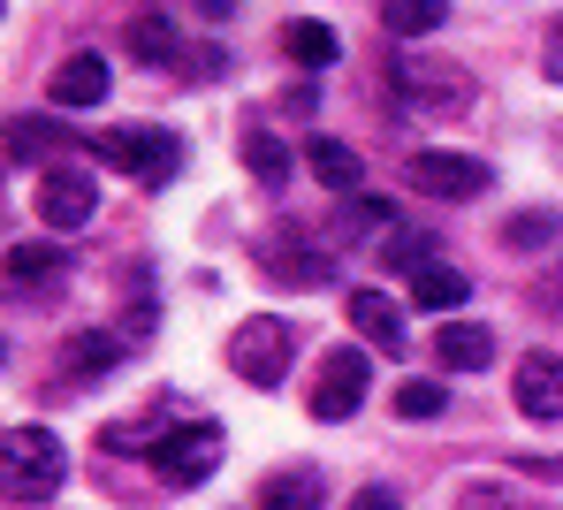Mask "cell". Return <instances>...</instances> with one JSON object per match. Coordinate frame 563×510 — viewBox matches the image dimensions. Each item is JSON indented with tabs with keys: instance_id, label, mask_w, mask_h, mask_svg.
Instances as JSON below:
<instances>
[{
	"instance_id": "obj_1",
	"label": "cell",
	"mask_w": 563,
	"mask_h": 510,
	"mask_svg": "<svg viewBox=\"0 0 563 510\" xmlns=\"http://www.w3.org/2000/svg\"><path fill=\"white\" fill-rule=\"evenodd\" d=\"M62 480H69V457L46 426H8L0 434V496L8 503H46V496H62Z\"/></svg>"
},
{
	"instance_id": "obj_2",
	"label": "cell",
	"mask_w": 563,
	"mask_h": 510,
	"mask_svg": "<svg viewBox=\"0 0 563 510\" xmlns=\"http://www.w3.org/2000/svg\"><path fill=\"white\" fill-rule=\"evenodd\" d=\"M85 153H99L114 176L145 184V191H161V184L184 168V137H176V130H161V122H122V130H99Z\"/></svg>"
},
{
	"instance_id": "obj_3",
	"label": "cell",
	"mask_w": 563,
	"mask_h": 510,
	"mask_svg": "<svg viewBox=\"0 0 563 510\" xmlns=\"http://www.w3.org/2000/svg\"><path fill=\"white\" fill-rule=\"evenodd\" d=\"M289 358H297V328H289V320H275V312L236 320V335H229V374H236V381L282 389V381H289Z\"/></svg>"
},
{
	"instance_id": "obj_4",
	"label": "cell",
	"mask_w": 563,
	"mask_h": 510,
	"mask_svg": "<svg viewBox=\"0 0 563 510\" xmlns=\"http://www.w3.org/2000/svg\"><path fill=\"white\" fill-rule=\"evenodd\" d=\"M130 54H137L145 69H176V77H190V85H206V77H221V69H229V54H221V46H190L184 31H176L168 15H153V8H137V15H130Z\"/></svg>"
},
{
	"instance_id": "obj_5",
	"label": "cell",
	"mask_w": 563,
	"mask_h": 510,
	"mask_svg": "<svg viewBox=\"0 0 563 510\" xmlns=\"http://www.w3.org/2000/svg\"><path fill=\"white\" fill-rule=\"evenodd\" d=\"M396 92L411 114H427V122H450V114H465L472 100V77L457 62H434V54H396Z\"/></svg>"
},
{
	"instance_id": "obj_6",
	"label": "cell",
	"mask_w": 563,
	"mask_h": 510,
	"mask_svg": "<svg viewBox=\"0 0 563 510\" xmlns=\"http://www.w3.org/2000/svg\"><path fill=\"white\" fill-rule=\"evenodd\" d=\"M221 426L213 419H184V426H168L161 442H153V473L168 480V488H198V480H213V465H221Z\"/></svg>"
},
{
	"instance_id": "obj_7",
	"label": "cell",
	"mask_w": 563,
	"mask_h": 510,
	"mask_svg": "<svg viewBox=\"0 0 563 510\" xmlns=\"http://www.w3.org/2000/svg\"><path fill=\"white\" fill-rule=\"evenodd\" d=\"M366 381H374V358H366V351H351V343H335V351L320 358V374H312V397H305V404H312V419H328V426H335V419H351V411L366 404Z\"/></svg>"
},
{
	"instance_id": "obj_8",
	"label": "cell",
	"mask_w": 563,
	"mask_h": 510,
	"mask_svg": "<svg viewBox=\"0 0 563 510\" xmlns=\"http://www.w3.org/2000/svg\"><path fill=\"white\" fill-rule=\"evenodd\" d=\"M404 184L427 199H479L495 184V168L479 153H404Z\"/></svg>"
},
{
	"instance_id": "obj_9",
	"label": "cell",
	"mask_w": 563,
	"mask_h": 510,
	"mask_svg": "<svg viewBox=\"0 0 563 510\" xmlns=\"http://www.w3.org/2000/svg\"><path fill=\"white\" fill-rule=\"evenodd\" d=\"M0 282H8V298H62V282H69V252L62 244H15L8 259H0Z\"/></svg>"
},
{
	"instance_id": "obj_10",
	"label": "cell",
	"mask_w": 563,
	"mask_h": 510,
	"mask_svg": "<svg viewBox=\"0 0 563 510\" xmlns=\"http://www.w3.org/2000/svg\"><path fill=\"white\" fill-rule=\"evenodd\" d=\"M92 213H99L92 176H77V168H46V176H38V221H46L54 236H77Z\"/></svg>"
},
{
	"instance_id": "obj_11",
	"label": "cell",
	"mask_w": 563,
	"mask_h": 510,
	"mask_svg": "<svg viewBox=\"0 0 563 510\" xmlns=\"http://www.w3.org/2000/svg\"><path fill=\"white\" fill-rule=\"evenodd\" d=\"M190 411L176 397H161V404H145L137 419H114V426H99V450H114V457H153V442L168 434V426H184Z\"/></svg>"
},
{
	"instance_id": "obj_12",
	"label": "cell",
	"mask_w": 563,
	"mask_h": 510,
	"mask_svg": "<svg viewBox=\"0 0 563 510\" xmlns=\"http://www.w3.org/2000/svg\"><path fill=\"white\" fill-rule=\"evenodd\" d=\"M107 92H114V77H107V54H92V46H77V54L54 69V85H46L54 107H99Z\"/></svg>"
},
{
	"instance_id": "obj_13",
	"label": "cell",
	"mask_w": 563,
	"mask_h": 510,
	"mask_svg": "<svg viewBox=\"0 0 563 510\" xmlns=\"http://www.w3.org/2000/svg\"><path fill=\"white\" fill-rule=\"evenodd\" d=\"M130 351H137V343H130L122 328H85V335L62 343V374H69V381H92V374H114Z\"/></svg>"
},
{
	"instance_id": "obj_14",
	"label": "cell",
	"mask_w": 563,
	"mask_h": 510,
	"mask_svg": "<svg viewBox=\"0 0 563 510\" xmlns=\"http://www.w3.org/2000/svg\"><path fill=\"white\" fill-rule=\"evenodd\" d=\"M518 411L526 419H563V358L556 351H526V366H518Z\"/></svg>"
},
{
	"instance_id": "obj_15",
	"label": "cell",
	"mask_w": 563,
	"mask_h": 510,
	"mask_svg": "<svg viewBox=\"0 0 563 510\" xmlns=\"http://www.w3.org/2000/svg\"><path fill=\"white\" fill-rule=\"evenodd\" d=\"M267 267H275V282H297V290H320L328 275H335V259L312 244V236H275L267 252H260Z\"/></svg>"
},
{
	"instance_id": "obj_16",
	"label": "cell",
	"mask_w": 563,
	"mask_h": 510,
	"mask_svg": "<svg viewBox=\"0 0 563 510\" xmlns=\"http://www.w3.org/2000/svg\"><path fill=\"white\" fill-rule=\"evenodd\" d=\"M434 358H442V374H487L495 366V335L479 320H450V328H434Z\"/></svg>"
},
{
	"instance_id": "obj_17",
	"label": "cell",
	"mask_w": 563,
	"mask_h": 510,
	"mask_svg": "<svg viewBox=\"0 0 563 510\" xmlns=\"http://www.w3.org/2000/svg\"><path fill=\"white\" fill-rule=\"evenodd\" d=\"M351 328L374 343V351H404V312H396V298L388 290H351Z\"/></svg>"
},
{
	"instance_id": "obj_18",
	"label": "cell",
	"mask_w": 563,
	"mask_h": 510,
	"mask_svg": "<svg viewBox=\"0 0 563 510\" xmlns=\"http://www.w3.org/2000/svg\"><path fill=\"white\" fill-rule=\"evenodd\" d=\"M305 168H312L335 199H343V191H358V176H366V160H358L343 137H312V145H305Z\"/></svg>"
},
{
	"instance_id": "obj_19",
	"label": "cell",
	"mask_w": 563,
	"mask_h": 510,
	"mask_svg": "<svg viewBox=\"0 0 563 510\" xmlns=\"http://www.w3.org/2000/svg\"><path fill=\"white\" fill-rule=\"evenodd\" d=\"M472 298V275H457V267H442V259H427V267H411V306L427 312H450Z\"/></svg>"
},
{
	"instance_id": "obj_20",
	"label": "cell",
	"mask_w": 563,
	"mask_h": 510,
	"mask_svg": "<svg viewBox=\"0 0 563 510\" xmlns=\"http://www.w3.org/2000/svg\"><path fill=\"white\" fill-rule=\"evenodd\" d=\"M282 46H289V62H297V69H328V62L343 54V38H335L320 15H297V23L282 31Z\"/></svg>"
},
{
	"instance_id": "obj_21",
	"label": "cell",
	"mask_w": 563,
	"mask_h": 510,
	"mask_svg": "<svg viewBox=\"0 0 563 510\" xmlns=\"http://www.w3.org/2000/svg\"><path fill=\"white\" fill-rule=\"evenodd\" d=\"M0 137H8V160H46V153H62V145H69V130H62V122H46V114H15Z\"/></svg>"
},
{
	"instance_id": "obj_22",
	"label": "cell",
	"mask_w": 563,
	"mask_h": 510,
	"mask_svg": "<svg viewBox=\"0 0 563 510\" xmlns=\"http://www.w3.org/2000/svg\"><path fill=\"white\" fill-rule=\"evenodd\" d=\"M244 168H252L267 191H282V184H289V145H282L275 130H244Z\"/></svg>"
},
{
	"instance_id": "obj_23",
	"label": "cell",
	"mask_w": 563,
	"mask_h": 510,
	"mask_svg": "<svg viewBox=\"0 0 563 510\" xmlns=\"http://www.w3.org/2000/svg\"><path fill=\"white\" fill-rule=\"evenodd\" d=\"M260 503H328V480H320V473H312V465H297V473H267V480H260Z\"/></svg>"
},
{
	"instance_id": "obj_24",
	"label": "cell",
	"mask_w": 563,
	"mask_h": 510,
	"mask_svg": "<svg viewBox=\"0 0 563 510\" xmlns=\"http://www.w3.org/2000/svg\"><path fill=\"white\" fill-rule=\"evenodd\" d=\"M442 404H450L442 381H411V374L396 381V419H404V426H411V419H442Z\"/></svg>"
},
{
	"instance_id": "obj_25",
	"label": "cell",
	"mask_w": 563,
	"mask_h": 510,
	"mask_svg": "<svg viewBox=\"0 0 563 510\" xmlns=\"http://www.w3.org/2000/svg\"><path fill=\"white\" fill-rule=\"evenodd\" d=\"M380 23H388V31H404V38H419V31H434V23H442V0H380Z\"/></svg>"
},
{
	"instance_id": "obj_26",
	"label": "cell",
	"mask_w": 563,
	"mask_h": 510,
	"mask_svg": "<svg viewBox=\"0 0 563 510\" xmlns=\"http://www.w3.org/2000/svg\"><path fill=\"white\" fill-rule=\"evenodd\" d=\"M556 229H563V213L541 206V213H518V221L503 229V244H510V252H541V244H556Z\"/></svg>"
},
{
	"instance_id": "obj_27",
	"label": "cell",
	"mask_w": 563,
	"mask_h": 510,
	"mask_svg": "<svg viewBox=\"0 0 563 510\" xmlns=\"http://www.w3.org/2000/svg\"><path fill=\"white\" fill-rule=\"evenodd\" d=\"M388 213L396 206L374 199V191H343V236H374V229H388Z\"/></svg>"
},
{
	"instance_id": "obj_28",
	"label": "cell",
	"mask_w": 563,
	"mask_h": 510,
	"mask_svg": "<svg viewBox=\"0 0 563 510\" xmlns=\"http://www.w3.org/2000/svg\"><path fill=\"white\" fill-rule=\"evenodd\" d=\"M380 259H388V267H427V259H434V236H427V229H388Z\"/></svg>"
},
{
	"instance_id": "obj_29",
	"label": "cell",
	"mask_w": 563,
	"mask_h": 510,
	"mask_svg": "<svg viewBox=\"0 0 563 510\" xmlns=\"http://www.w3.org/2000/svg\"><path fill=\"white\" fill-rule=\"evenodd\" d=\"M541 69H549V85H563V15L549 23V38H541Z\"/></svg>"
},
{
	"instance_id": "obj_30",
	"label": "cell",
	"mask_w": 563,
	"mask_h": 510,
	"mask_svg": "<svg viewBox=\"0 0 563 510\" xmlns=\"http://www.w3.org/2000/svg\"><path fill=\"white\" fill-rule=\"evenodd\" d=\"M0 15H8V0H0Z\"/></svg>"
},
{
	"instance_id": "obj_31",
	"label": "cell",
	"mask_w": 563,
	"mask_h": 510,
	"mask_svg": "<svg viewBox=\"0 0 563 510\" xmlns=\"http://www.w3.org/2000/svg\"><path fill=\"white\" fill-rule=\"evenodd\" d=\"M0 358H8V351H0Z\"/></svg>"
}]
</instances>
